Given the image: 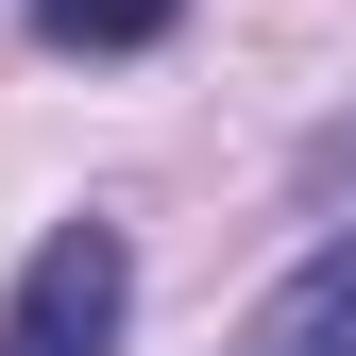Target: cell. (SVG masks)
Wrapping results in <instances>:
<instances>
[{"mask_svg":"<svg viewBox=\"0 0 356 356\" xmlns=\"http://www.w3.org/2000/svg\"><path fill=\"white\" fill-rule=\"evenodd\" d=\"M119 323H136V238L119 220H51L0 289V356H119Z\"/></svg>","mask_w":356,"mask_h":356,"instance_id":"6da1fadb","label":"cell"},{"mask_svg":"<svg viewBox=\"0 0 356 356\" xmlns=\"http://www.w3.org/2000/svg\"><path fill=\"white\" fill-rule=\"evenodd\" d=\"M220 356H356V220H339V238L305 254V272H289L272 305H254V323L220 339Z\"/></svg>","mask_w":356,"mask_h":356,"instance_id":"7a4b0ae2","label":"cell"},{"mask_svg":"<svg viewBox=\"0 0 356 356\" xmlns=\"http://www.w3.org/2000/svg\"><path fill=\"white\" fill-rule=\"evenodd\" d=\"M170 17H187V0H34V34H51V51H153Z\"/></svg>","mask_w":356,"mask_h":356,"instance_id":"3957f363","label":"cell"}]
</instances>
